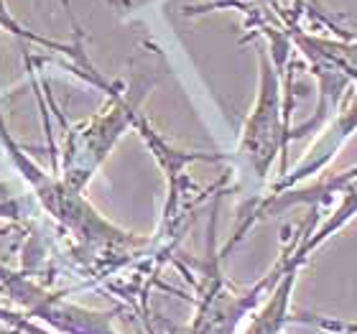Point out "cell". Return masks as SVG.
<instances>
[{
    "mask_svg": "<svg viewBox=\"0 0 357 334\" xmlns=\"http://www.w3.org/2000/svg\"><path fill=\"white\" fill-rule=\"evenodd\" d=\"M258 69H261L258 97H255L253 110L243 126L238 156L253 171V176L263 181L268 176V171L273 169L278 156L283 158L281 174H286V151H289L291 141V128L286 123V112H283L278 64L266 49L258 52Z\"/></svg>",
    "mask_w": 357,
    "mask_h": 334,
    "instance_id": "6da1fadb",
    "label": "cell"
},
{
    "mask_svg": "<svg viewBox=\"0 0 357 334\" xmlns=\"http://www.w3.org/2000/svg\"><path fill=\"white\" fill-rule=\"evenodd\" d=\"M107 92L112 95V103L102 112H97L95 118L77 126L67 138L61 181L75 192H82L120 135L138 120V100L143 97L146 87L135 89V95H120V87H107Z\"/></svg>",
    "mask_w": 357,
    "mask_h": 334,
    "instance_id": "7a4b0ae2",
    "label": "cell"
},
{
    "mask_svg": "<svg viewBox=\"0 0 357 334\" xmlns=\"http://www.w3.org/2000/svg\"><path fill=\"white\" fill-rule=\"evenodd\" d=\"M3 138H6L8 149L13 153L15 164L21 166L23 176L33 184L38 199L44 202V207L49 209L64 227H69V230L75 232L77 238H82L84 245H95V248L141 245L143 243L141 238H133L130 232L120 230V227L107 222L105 217L97 215L95 209L82 199V192H75L72 186H67L64 181H59V179L46 176L36 164H31L29 158L23 156V151L15 149L13 141H10L8 135H3Z\"/></svg>",
    "mask_w": 357,
    "mask_h": 334,
    "instance_id": "3957f363",
    "label": "cell"
},
{
    "mask_svg": "<svg viewBox=\"0 0 357 334\" xmlns=\"http://www.w3.org/2000/svg\"><path fill=\"white\" fill-rule=\"evenodd\" d=\"M340 197V204H337L327 217L324 222L317 227V230H306L301 238H298V245L291 250V260L304 266L309 255H312L317 248H321L329 238H335L337 232L344 230L347 225L357 217V176L355 179H344V181H335L329 179L327 174L317 181L306 186H291V189H283V192H273L271 199L263 202V207L258 209V215L263 217H273L278 212L289 207H296V204H306L312 209H319L324 204L332 202V197Z\"/></svg>",
    "mask_w": 357,
    "mask_h": 334,
    "instance_id": "277c9868",
    "label": "cell"
},
{
    "mask_svg": "<svg viewBox=\"0 0 357 334\" xmlns=\"http://www.w3.org/2000/svg\"><path fill=\"white\" fill-rule=\"evenodd\" d=\"M281 271H283V260L273 268V273L268 275L266 281L255 283L248 294H230V291L222 289L220 281L212 283L207 296L202 298L199 314H197L192 334H235V327L240 324V319L258 304V298L268 289V283L278 281Z\"/></svg>",
    "mask_w": 357,
    "mask_h": 334,
    "instance_id": "5b68a950",
    "label": "cell"
},
{
    "mask_svg": "<svg viewBox=\"0 0 357 334\" xmlns=\"http://www.w3.org/2000/svg\"><path fill=\"white\" fill-rule=\"evenodd\" d=\"M298 271H301V266L291 260V252H286L281 275H278L266 306L253 317L245 334H281L294 321V317H291V294H294V286H296Z\"/></svg>",
    "mask_w": 357,
    "mask_h": 334,
    "instance_id": "8992f818",
    "label": "cell"
},
{
    "mask_svg": "<svg viewBox=\"0 0 357 334\" xmlns=\"http://www.w3.org/2000/svg\"><path fill=\"white\" fill-rule=\"evenodd\" d=\"M0 29L8 31V33H13V36L23 38V41H33V44L38 46H46V49H54V52H64V54H75L77 52L72 49V46H64V44H56V41H52V38L41 36V33H33V31H29L23 23H18L10 15V10L6 8V0H0Z\"/></svg>",
    "mask_w": 357,
    "mask_h": 334,
    "instance_id": "52a82bcc",
    "label": "cell"
},
{
    "mask_svg": "<svg viewBox=\"0 0 357 334\" xmlns=\"http://www.w3.org/2000/svg\"><path fill=\"white\" fill-rule=\"evenodd\" d=\"M21 327L26 329V332H31V334H46V332H41V329H36V327H31V324H26V321H21Z\"/></svg>",
    "mask_w": 357,
    "mask_h": 334,
    "instance_id": "ba28073f",
    "label": "cell"
},
{
    "mask_svg": "<svg viewBox=\"0 0 357 334\" xmlns=\"http://www.w3.org/2000/svg\"><path fill=\"white\" fill-rule=\"evenodd\" d=\"M112 3H115V6H128L130 0H112Z\"/></svg>",
    "mask_w": 357,
    "mask_h": 334,
    "instance_id": "9c48e42d",
    "label": "cell"
},
{
    "mask_svg": "<svg viewBox=\"0 0 357 334\" xmlns=\"http://www.w3.org/2000/svg\"><path fill=\"white\" fill-rule=\"evenodd\" d=\"M344 329H350V334H357V324L355 327H344Z\"/></svg>",
    "mask_w": 357,
    "mask_h": 334,
    "instance_id": "30bf717a",
    "label": "cell"
}]
</instances>
